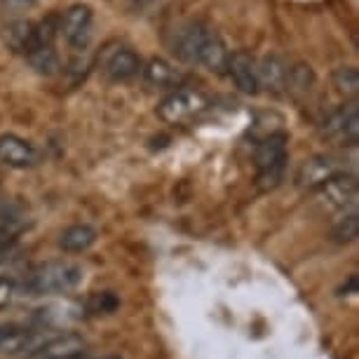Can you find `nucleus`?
I'll return each instance as SVG.
<instances>
[{
  "label": "nucleus",
  "mask_w": 359,
  "mask_h": 359,
  "mask_svg": "<svg viewBox=\"0 0 359 359\" xmlns=\"http://www.w3.org/2000/svg\"><path fill=\"white\" fill-rule=\"evenodd\" d=\"M83 268L71 261H47L40 263L26 275L24 289L31 296H52V294H69L83 282Z\"/></svg>",
  "instance_id": "obj_1"
},
{
  "label": "nucleus",
  "mask_w": 359,
  "mask_h": 359,
  "mask_svg": "<svg viewBox=\"0 0 359 359\" xmlns=\"http://www.w3.org/2000/svg\"><path fill=\"white\" fill-rule=\"evenodd\" d=\"M287 167V134H273L256 148V186L261 191H273L280 186Z\"/></svg>",
  "instance_id": "obj_2"
},
{
  "label": "nucleus",
  "mask_w": 359,
  "mask_h": 359,
  "mask_svg": "<svg viewBox=\"0 0 359 359\" xmlns=\"http://www.w3.org/2000/svg\"><path fill=\"white\" fill-rule=\"evenodd\" d=\"M207 106L209 101L202 92L191 90V87H179V90H174L169 97L160 101L158 115L169 125H181L186 120L195 118V115H200Z\"/></svg>",
  "instance_id": "obj_3"
},
{
  "label": "nucleus",
  "mask_w": 359,
  "mask_h": 359,
  "mask_svg": "<svg viewBox=\"0 0 359 359\" xmlns=\"http://www.w3.org/2000/svg\"><path fill=\"white\" fill-rule=\"evenodd\" d=\"M359 195V184L352 174H338L315 191V205L324 212H341V209L355 205Z\"/></svg>",
  "instance_id": "obj_4"
},
{
  "label": "nucleus",
  "mask_w": 359,
  "mask_h": 359,
  "mask_svg": "<svg viewBox=\"0 0 359 359\" xmlns=\"http://www.w3.org/2000/svg\"><path fill=\"white\" fill-rule=\"evenodd\" d=\"M324 137L338 146H357L359 141V108L357 101L343 104L324 120Z\"/></svg>",
  "instance_id": "obj_5"
},
{
  "label": "nucleus",
  "mask_w": 359,
  "mask_h": 359,
  "mask_svg": "<svg viewBox=\"0 0 359 359\" xmlns=\"http://www.w3.org/2000/svg\"><path fill=\"white\" fill-rule=\"evenodd\" d=\"M59 36L71 47H85L92 36V8L85 3L71 5L69 10L59 17Z\"/></svg>",
  "instance_id": "obj_6"
},
{
  "label": "nucleus",
  "mask_w": 359,
  "mask_h": 359,
  "mask_svg": "<svg viewBox=\"0 0 359 359\" xmlns=\"http://www.w3.org/2000/svg\"><path fill=\"white\" fill-rule=\"evenodd\" d=\"M338 174H345L341 160L331 158V155H313V158H308L298 167L296 186L306 188V191H317V188L324 186L329 179H334Z\"/></svg>",
  "instance_id": "obj_7"
},
{
  "label": "nucleus",
  "mask_w": 359,
  "mask_h": 359,
  "mask_svg": "<svg viewBox=\"0 0 359 359\" xmlns=\"http://www.w3.org/2000/svg\"><path fill=\"white\" fill-rule=\"evenodd\" d=\"M47 338L50 336H43L40 331L8 324V327H0V355H24V352L36 355Z\"/></svg>",
  "instance_id": "obj_8"
},
{
  "label": "nucleus",
  "mask_w": 359,
  "mask_h": 359,
  "mask_svg": "<svg viewBox=\"0 0 359 359\" xmlns=\"http://www.w3.org/2000/svg\"><path fill=\"white\" fill-rule=\"evenodd\" d=\"M87 341L80 334H59L50 336L40 345L36 359H83L87 352Z\"/></svg>",
  "instance_id": "obj_9"
},
{
  "label": "nucleus",
  "mask_w": 359,
  "mask_h": 359,
  "mask_svg": "<svg viewBox=\"0 0 359 359\" xmlns=\"http://www.w3.org/2000/svg\"><path fill=\"white\" fill-rule=\"evenodd\" d=\"M226 73L235 87L245 94H256L259 92V78H256V59L245 50H237L228 54V66Z\"/></svg>",
  "instance_id": "obj_10"
},
{
  "label": "nucleus",
  "mask_w": 359,
  "mask_h": 359,
  "mask_svg": "<svg viewBox=\"0 0 359 359\" xmlns=\"http://www.w3.org/2000/svg\"><path fill=\"white\" fill-rule=\"evenodd\" d=\"M141 59L137 52L127 50V47H120V50H113L106 57L104 62V76L113 83H130L141 73Z\"/></svg>",
  "instance_id": "obj_11"
},
{
  "label": "nucleus",
  "mask_w": 359,
  "mask_h": 359,
  "mask_svg": "<svg viewBox=\"0 0 359 359\" xmlns=\"http://www.w3.org/2000/svg\"><path fill=\"white\" fill-rule=\"evenodd\" d=\"M0 162L12 169H31L38 165V153L29 141L15 137V134H3L0 137Z\"/></svg>",
  "instance_id": "obj_12"
},
{
  "label": "nucleus",
  "mask_w": 359,
  "mask_h": 359,
  "mask_svg": "<svg viewBox=\"0 0 359 359\" xmlns=\"http://www.w3.org/2000/svg\"><path fill=\"white\" fill-rule=\"evenodd\" d=\"M214 29L202 22H191L188 26H184L181 31H176V38H174V52L179 54L184 62L188 64H195V57H198L202 43L207 40V36L212 33Z\"/></svg>",
  "instance_id": "obj_13"
},
{
  "label": "nucleus",
  "mask_w": 359,
  "mask_h": 359,
  "mask_svg": "<svg viewBox=\"0 0 359 359\" xmlns=\"http://www.w3.org/2000/svg\"><path fill=\"white\" fill-rule=\"evenodd\" d=\"M195 66H202V69L212 71V73H226L228 66V50L223 45V40L219 38V33L212 31L207 36V40L202 43L198 57H195Z\"/></svg>",
  "instance_id": "obj_14"
},
{
  "label": "nucleus",
  "mask_w": 359,
  "mask_h": 359,
  "mask_svg": "<svg viewBox=\"0 0 359 359\" xmlns=\"http://www.w3.org/2000/svg\"><path fill=\"white\" fill-rule=\"evenodd\" d=\"M287 69L289 66L277 57H266L263 62H256V78H259V87H266L268 92H282L284 83H287Z\"/></svg>",
  "instance_id": "obj_15"
},
{
  "label": "nucleus",
  "mask_w": 359,
  "mask_h": 359,
  "mask_svg": "<svg viewBox=\"0 0 359 359\" xmlns=\"http://www.w3.org/2000/svg\"><path fill=\"white\" fill-rule=\"evenodd\" d=\"M97 230L87 223H76V226L66 228L62 235H59V247L69 254H83L90 247H94L97 242Z\"/></svg>",
  "instance_id": "obj_16"
},
{
  "label": "nucleus",
  "mask_w": 359,
  "mask_h": 359,
  "mask_svg": "<svg viewBox=\"0 0 359 359\" xmlns=\"http://www.w3.org/2000/svg\"><path fill=\"white\" fill-rule=\"evenodd\" d=\"M141 71H144V80L151 87H174L179 83V71L169 62H165V59L155 57Z\"/></svg>",
  "instance_id": "obj_17"
},
{
  "label": "nucleus",
  "mask_w": 359,
  "mask_h": 359,
  "mask_svg": "<svg viewBox=\"0 0 359 359\" xmlns=\"http://www.w3.org/2000/svg\"><path fill=\"white\" fill-rule=\"evenodd\" d=\"M5 38H8L10 47L15 52H22V54H29L33 47H38L36 43V29H33L31 22H24V19H19V22H12L8 26V31H5Z\"/></svg>",
  "instance_id": "obj_18"
},
{
  "label": "nucleus",
  "mask_w": 359,
  "mask_h": 359,
  "mask_svg": "<svg viewBox=\"0 0 359 359\" xmlns=\"http://www.w3.org/2000/svg\"><path fill=\"white\" fill-rule=\"evenodd\" d=\"M26 59H29V64L36 69L40 76H54V73H59V54L54 52L52 45H38L33 47V50L26 54Z\"/></svg>",
  "instance_id": "obj_19"
},
{
  "label": "nucleus",
  "mask_w": 359,
  "mask_h": 359,
  "mask_svg": "<svg viewBox=\"0 0 359 359\" xmlns=\"http://www.w3.org/2000/svg\"><path fill=\"white\" fill-rule=\"evenodd\" d=\"M315 85V73L308 64H296L287 69V83H284V90H289L294 97H301V94H308Z\"/></svg>",
  "instance_id": "obj_20"
},
{
  "label": "nucleus",
  "mask_w": 359,
  "mask_h": 359,
  "mask_svg": "<svg viewBox=\"0 0 359 359\" xmlns=\"http://www.w3.org/2000/svg\"><path fill=\"white\" fill-rule=\"evenodd\" d=\"M331 83H334L336 92L345 99H355L359 92V73L352 66H341V69L334 71L331 76Z\"/></svg>",
  "instance_id": "obj_21"
},
{
  "label": "nucleus",
  "mask_w": 359,
  "mask_h": 359,
  "mask_svg": "<svg viewBox=\"0 0 359 359\" xmlns=\"http://www.w3.org/2000/svg\"><path fill=\"white\" fill-rule=\"evenodd\" d=\"M118 308H120V298L113 291H94L85 303V310L90 315H113Z\"/></svg>",
  "instance_id": "obj_22"
},
{
  "label": "nucleus",
  "mask_w": 359,
  "mask_h": 359,
  "mask_svg": "<svg viewBox=\"0 0 359 359\" xmlns=\"http://www.w3.org/2000/svg\"><path fill=\"white\" fill-rule=\"evenodd\" d=\"M357 237H359V214L357 212H350L348 216H343V219L331 228V240L341 242V245L355 242Z\"/></svg>",
  "instance_id": "obj_23"
},
{
  "label": "nucleus",
  "mask_w": 359,
  "mask_h": 359,
  "mask_svg": "<svg viewBox=\"0 0 359 359\" xmlns=\"http://www.w3.org/2000/svg\"><path fill=\"white\" fill-rule=\"evenodd\" d=\"M33 29H36V43L38 45H52L54 38L59 36V17L57 15L47 17L40 24H33Z\"/></svg>",
  "instance_id": "obj_24"
},
{
  "label": "nucleus",
  "mask_w": 359,
  "mask_h": 359,
  "mask_svg": "<svg viewBox=\"0 0 359 359\" xmlns=\"http://www.w3.org/2000/svg\"><path fill=\"white\" fill-rule=\"evenodd\" d=\"M17 280L15 277L3 275L0 277V308H8L17 296Z\"/></svg>",
  "instance_id": "obj_25"
},
{
  "label": "nucleus",
  "mask_w": 359,
  "mask_h": 359,
  "mask_svg": "<svg viewBox=\"0 0 359 359\" xmlns=\"http://www.w3.org/2000/svg\"><path fill=\"white\" fill-rule=\"evenodd\" d=\"M19 233H22V223H19V226H3L0 228V254L8 252V249L15 245Z\"/></svg>",
  "instance_id": "obj_26"
},
{
  "label": "nucleus",
  "mask_w": 359,
  "mask_h": 359,
  "mask_svg": "<svg viewBox=\"0 0 359 359\" xmlns=\"http://www.w3.org/2000/svg\"><path fill=\"white\" fill-rule=\"evenodd\" d=\"M3 3L10 5V8H15V10H26V8H33L36 0H3Z\"/></svg>",
  "instance_id": "obj_27"
},
{
  "label": "nucleus",
  "mask_w": 359,
  "mask_h": 359,
  "mask_svg": "<svg viewBox=\"0 0 359 359\" xmlns=\"http://www.w3.org/2000/svg\"><path fill=\"white\" fill-rule=\"evenodd\" d=\"M134 3H139V5H146V3H151V0H134Z\"/></svg>",
  "instance_id": "obj_28"
},
{
  "label": "nucleus",
  "mask_w": 359,
  "mask_h": 359,
  "mask_svg": "<svg viewBox=\"0 0 359 359\" xmlns=\"http://www.w3.org/2000/svg\"><path fill=\"white\" fill-rule=\"evenodd\" d=\"M101 359H120V357H115V355H111V357H101Z\"/></svg>",
  "instance_id": "obj_29"
}]
</instances>
